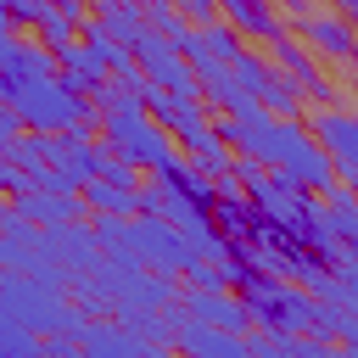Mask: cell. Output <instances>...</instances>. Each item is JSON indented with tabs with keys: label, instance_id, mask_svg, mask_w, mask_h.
Returning a JSON list of instances; mask_svg holds the SVG:
<instances>
[{
	"label": "cell",
	"instance_id": "1",
	"mask_svg": "<svg viewBox=\"0 0 358 358\" xmlns=\"http://www.w3.org/2000/svg\"><path fill=\"white\" fill-rule=\"evenodd\" d=\"M95 106V134H101V145L140 179V173H157L162 162H173L179 151H173V140L145 117V106L134 101V95H123L112 78L101 84V95L90 101Z\"/></svg>",
	"mask_w": 358,
	"mask_h": 358
},
{
	"label": "cell",
	"instance_id": "2",
	"mask_svg": "<svg viewBox=\"0 0 358 358\" xmlns=\"http://www.w3.org/2000/svg\"><path fill=\"white\" fill-rule=\"evenodd\" d=\"M0 308H6L28 336H45V341H78V330H84V313H78L56 285L22 280V274H0Z\"/></svg>",
	"mask_w": 358,
	"mask_h": 358
},
{
	"label": "cell",
	"instance_id": "3",
	"mask_svg": "<svg viewBox=\"0 0 358 358\" xmlns=\"http://www.w3.org/2000/svg\"><path fill=\"white\" fill-rule=\"evenodd\" d=\"M235 302L246 308V324L268 330V336H308V324H313V296L302 285L257 274V268L235 285Z\"/></svg>",
	"mask_w": 358,
	"mask_h": 358
},
{
	"label": "cell",
	"instance_id": "4",
	"mask_svg": "<svg viewBox=\"0 0 358 358\" xmlns=\"http://www.w3.org/2000/svg\"><path fill=\"white\" fill-rule=\"evenodd\" d=\"M11 117L22 123V134H67V129H90L95 134V106L90 101H78L62 78H39V84H22V90H11Z\"/></svg>",
	"mask_w": 358,
	"mask_h": 358
},
{
	"label": "cell",
	"instance_id": "5",
	"mask_svg": "<svg viewBox=\"0 0 358 358\" xmlns=\"http://www.w3.org/2000/svg\"><path fill=\"white\" fill-rule=\"evenodd\" d=\"M285 17L296 22V34H291V39H296L313 62H352L358 34H352V22H347L341 11H319V6L308 11L302 0H291V6H285Z\"/></svg>",
	"mask_w": 358,
	"mask_h": 358
},
{
	"label": "cell",
	"instance_id": "6",
	"mask_svg": "<svg viewBox=\"0 0 358 358\" xmlns=\"http://www.w3.org/2000/svg\"><path fill=\"white\" fill-rule=\"evenodd\" d=\"M302 129H308V140L324 151V162L336 168V185L352 190V179H358V123H352V112H341V106H313V123H302Z\"/></svg>",
	"mask_w": 358,
	"mask_h": 358
},
{
	"label": "cell",
	"instance_id": "7",
	"mask_svg": "<svg viewBox=\"0 0 358 358\" xmlns=\"http://www.w3.org/2000/svg\"><path fill=\"white\" fill-rule=\"evenodd\" d=\"M173 319H190V324H207V330H229V336H246V308L235 302V291H213V285H185L173 296Z\"/></svg>",
	"mask_w": 358,
	"mask_h": 358
},
{
	"label": "cell",
	"instance_id": "8",
	"mask_svg": "<svg viewBox=\"0 0 358 358\" xmlns=\"http://www.w3.org/2000/svg\"><path fill=\"white\" fill-rule=\"evenodd\" d=\"M268 67H274L280 78H291L302 101H319V106H336V95H341V90H336V84L324 78V67H319V62H313V56H308V50H302V45H296L291 34L268 45Z\"/></svg>",
	"mask_w": 358,
	"mask_h": 358
},
{
	"label": "cell",
	"instance_id": "9",
	"mask_svg": "<svg viewBox=\"0 0 358 358\" xmlns=\"http://www.w3.org/2000/svg\"><path fill=\"white\" fill-rule=\"evenodd\" d=\"M6 213L17 218V224H28V229H67V224H78V196H56V190H22V196H11L6 201Z\"/></svg>",
	"mask_w": 358,
	"mask_h": 358
},
{
	"label": "cell",
	"instance_id": "10",
	"mask_svg": "<svg viewBox=\"0 0 358 358\" xmlns=\"http://www.w3.org/2000/svg\"><path fill=\"white\" fill-rule=\"evenodd\" d=\"M78 358H168L157 341L123 330V324H84L78 330Z\"/></svg>",
	"mask_w": 358,
	"mask_h": 358
},
{
	"label": "cell",
	"instance_id": "11",
	"mask_svg": "<svg viewBox=\"0 0 358 358\" xmlns=\"http://www.w3.org/2000/svg\"><path fill=\"white\" fill-rule=\"evenodd\" d=\"M168 341L179 347V358H252V352H246V336L207 330V324H190V319H173Z\"/></svg>",
	"mask_w": 358,
	"mask_h": 358
},
{
	"label": "cell",
	"instance_id": "12",
	"mask_svg": "<svg viewBox=\"0 0 358 358\" xmlns=\"http://www.w3.org/2000/svg\"><path fill=\"white\" fill-rule=\"evenodd\" d=\"M218 22H224L235 39H263V45L285 39V17L268 11V6H252V0H224V6H218Z\"/></svg>",
	"mask_w": 358,
	"mask_h": 358
},
{
	"label": "cell",
	"instance_id": "13",
	"mask_svg": "<svg viewBox=\"0 0 358 358\" xmlns=\"http://www.w3.org/2000/svg\"><path fill=\"white\" fill-rule=\"evenodd\" d=\"M78 207H90L95 218H134V190H117L106 179L78 185Z\"/></svg>",
	"mask_w": 358,
	"mask_h": 358
},
{
	"label": "cell",
	"instance_id": "14",
	"mask_svg": "<svg viewBox=\"0 0 358 358\" xmlns=\"http://www.w3.org/2000/svg\"><path fill=\"white\" fill-rule=\"evenodd\" d=\"M319 213H324V229L336 235V246H358V207H352V190H347V185L330 190V196L319 201Z\"/></svg>",
	"mask_w": 358,
	"mask_h": 358
},
{
	"label": "cell",
	"instance_id": "15",
	"mask_svg": "<svg viewBox=\"0 0 358 358\" xmlns=\"http://www.w3.org/2000/svg\"><path fill=\"white\" fill-rule=\"evenodd\" d=\"M0 358H45V341L28 336L6 308H0Z\"/></svg>",
	"mask_w": 358,
	"mask_h": 358
},
{
	"label": "cell",
	"instance_id": "16",
	"mask_svg": "<svg viewBox=\"0 0 358 358\" xmlns=\"http://www.w3.org/2000/svg\"><path fill=\"white\" fill-rule=\"evenodd\" d=\"M179 17H185V28H213V22H218V6H213V0H185Z\"/></svg>",
	"mask_w": 358,
	"mask_h": 358
},
{
	"label": "cell",
	"instance_id": "17",
	"mask_svg": "<svg viewBox=\"0 0 358 358\" xmlns=\"http://www.w3.org/2000/svg\"><path fill=\"white\" fill-rule=\"evenodd\" d=\"M291 358H352V352H347V347H324V341L296 336V341H291Z\"/></svg>",
	"mask_w": 358,
	"mask_h": 358
},
{
	"label": "cell",
	"instance_id": "18",
	"mask_svg": "<svg viewBox=\"0 0 358 358\" xmlns=\"http://www.w3.org/2000/svg\"><path fill=\"white\" fill-rule=\"evenodd\" d=\"M0 196H22V173H17V162L0 151Z\"/></svg>",
	"mask_w": 358,
	"mask_h": 358
},
{
	"label": "cell",
	"instance_id": "19",
	"mask_svg": "<svg viewBox=\"0 0 358 358\" xmlns=\"http://www.w3.org/2000/svg\"><path fill=\"white\" fill-rule=\"evenodd\" d=\"M17 140H22V123L11 117V106H0V151H11Z\"/></svg>",
	"mask_w": 358,
	"mask_h": 358
},
{
	"label": "cell",
	"instance_id": "20",
	"mask_svg": "<svg viewBox=\"0 0 358 358\" xmlns=\"http://www.w3.org/2000/svg\"><path fill=\"white\" fill-rule=\"evenodd\" d=\"M11 50H17V34H11V22H6V11H0V67L11 62Z\"/></svg>",
	"mask_w": 358,
	"mask_h": 358
}]
</instances>
